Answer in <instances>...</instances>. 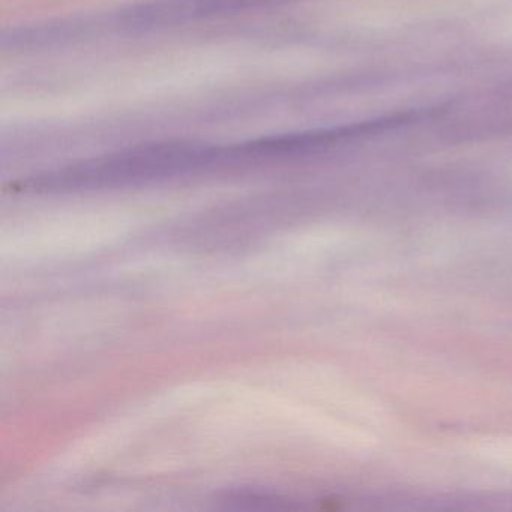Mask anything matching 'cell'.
Wrapping results in <instances>:
<instances>
[{
    "mask_svg": "<svg viewBox=\"0 0 512 512\" xmlns=\"http://www.w3.org/2000/svg\"><path fill=\"white\" fill-rule=\"evenodd\" d=\"M220 148L196 142L142 145L28 179L25 193H73L146 184L218 167Z\"/></svg>",
    "mask_w": 512,
    "mask_h": 512,
    "instance_id": "cell-1",
    "label": "cell"
},
{
    "mask_svg": "<svg viewBox=\"0 0 512 512\" xmlns=\"http://www.w3.org/2000/svg\"><path fill=\"white\" fill-rule=\"evenodd\" d=\"M280 2L283 0H155L125 11L121 23L131 31H148L244 13Z\"/></svg>",
    "mask_w": 512,
    "mask_h": 512,
    "instance_id": "cell-2",
    "label": "cell"
}]
</instances>
